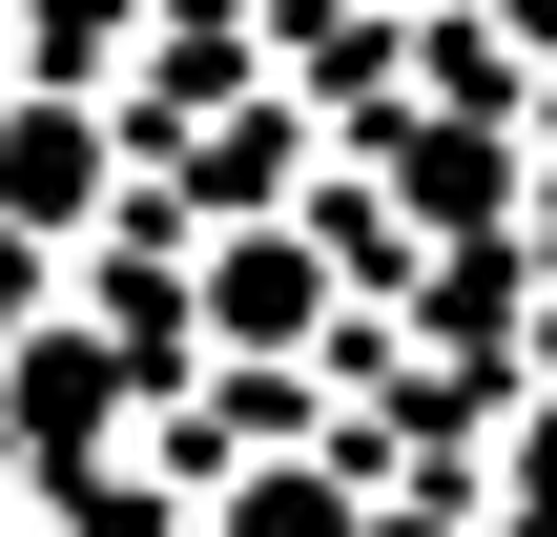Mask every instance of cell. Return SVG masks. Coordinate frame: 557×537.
Returning a JSON list of instances; mask_svg holds the SVG:
<instances>
[{
    "label": "cell",
    "instance_id": "3957f363",
    "mask_svg": "<svg viewBox=\"0 0 557 537\" xmlns=\"http://www.w3.org/2000/svg\"><path fill=\"white\" fill-rule=\"evenodd\" d=\"M496 497H517V517L557 537V373H537V393L496 373Z\"/></svg>",
    "mask_w": 557,
    "mask_h": 537
},
{
    "label": "cell",
    "instance_id": "6da1fadb",
    "mask_svg": "<svg viewBox=\"0 0 557 537\" xmlns=\"http://www.w3.org/2000/svg\"><path fill=\"white\" fill-rule=\"evenodd\" d=\"M103 166H124V124H103L83 83H41V103H0V228H21V248H62V228H103Z\"/></svg>",
    "mask_w": 557,
    "mask_h": 537
},
{
    "label": "cell",
    "instance_id": "7a4b0ae2",
    "mask_svg": "<svg viewBox=\"0 0 557 537\" xmlns=\"http://www.w3.org/2000/svg\"><path fill=\"white\" fill-rule=\"evenodd\" d=\"M207 331H227L248 373H289V352L331 331V228H227V269H207Z\"/></svg>",
    "mask_w": 557,
    "mask_h": 537
},
{
    "label": "cell",
    "instance_id": "277c9868",
    "mask_svg": "<svg viewBox=\"0 0 557 537\" xmlns=\"http://www.w3.org/2000/svg\"><path fill=\"white\" fill-rule=\"evenodd\" d=\"M227 537H351V476H248Z\"/></svg>",
    "mask_w": 557,
    "mask_h": 537
},
{
    "label": "cell",
    "instance_id": "5b68a950",
    "mask_svg": "<svg viewBox=\"0 0 557 537\" xmlns=\"http://www.w3.org/2000/svg\"><path fill=\"white\" fill-rule=\"evenodd\" d=\"M475 41H496V62L537 83V62H557V0H475Z\"/></svg>",
    "mask_w": 557,
    "mask_h": 537
}]
</instances>
